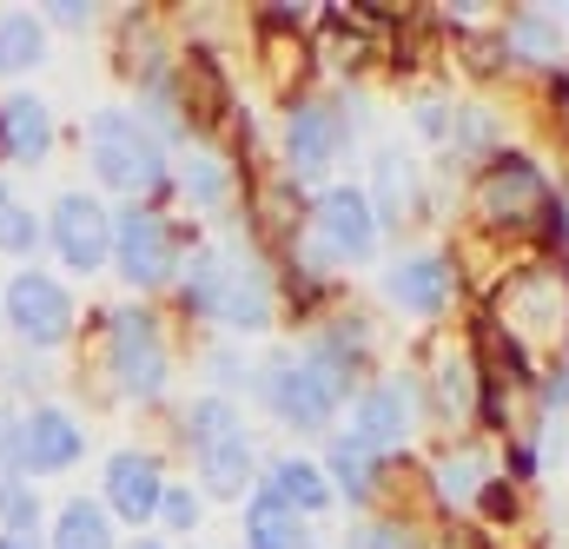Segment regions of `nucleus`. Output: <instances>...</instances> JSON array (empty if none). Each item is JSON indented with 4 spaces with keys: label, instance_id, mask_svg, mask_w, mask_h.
<instances>
[{
    "label": "nucleus",
    "instance_id": "1",
    "mask_svg": "<svg viewBox=\"0 0 569 549\" xmlns=\"http://www.w3.org/2000/svg\"><path fill=\"white\" fill-rule=\"evenodd\" d=\"M365 345H371V331L358 318L325 325L305 351H284L259 371V398L272 405L284 430H325L365 371Z\"/></svg>",
    "mask_w": 569,
    "mask_h": 549
},
{
    "label": "nucleus",
    "instance_id": "2",
    "mask_svg": "<svg viewBox=\"0 0 569 549\" xmlns=\"http://www.w3.org/2000/svg\"><path fill=\"white\" fill-rule=\"evenodd\" d=\"M490 318L530 351L569 345V266H550V259L510 266L490 291Z\"/></svg>",
    "mask_w": 569,
    "mask_h": 549
},
{
    "label": "nucleus",
    "instance_id": "3",
    "mask_svg": "<svg viewBox=\"0 0 569 549\" xmlns=\"http://www.w3.org/2000/svg\"><path fill=\"white\" fill-rule=\"evenodd\" d=\"M550 199H557L550 172H543L530 152H517V146H503V152L477 172V186H470L477 226H483V232H497V239H537V226H543Z\"/></svg>",
    "mask_w": 569,
    "mask_h": 549
},
{
    "label": "nucleus",
    "instance_id": "4",
    "mask_svg": "<svg viewBox=\"0 0 569 549\" xmlns=\"http://www.w3.org/2000/svg\"><path fill=\"white\" fill-rule=\"evenodd\" d=\"M186 443H192V463H199V490L206 497H219V503H239L246 490H252V437H246V417L232 398H199L192 411H186Z\"/></svg>",
    "mask_w": 569,
    "mask_h": 549
},
{
    "label": "nucleus",
    "instance_id": "5",
    "mask_svg": "<svg viewBox=\"0 0 569 549\" xmlns=\"http://www.w3.org/2000/svg\"><path fill=\"white\" fill-rule=\"evenodd\" d=\"M87 159H93L100 186H113L127 199H146V192L166 186V146L140 113H120V107L93 113L87 120Z\"/></svg>",
    "mask_w": 569,
    "mask_h": 549
},
{
    "label": "nucleus",
    "instance_id": "6",
    "mask_svg": "<svg viewBox=\"0 0 569 549\" xmlns=\"http://www.w3.org/2000/svg\"><path fill=\"white\" fill-rule=\"evenodd\" d=\"M418 423H425V385L411 371H391V378H378V385L358 391V405H351V443L391 463L418 437Z\"/></svg>",
    "mask_w": 569,
    "mask_h": 549
},
{
    "label": "nucleus",
    "instance_id": "7",
    "mask_svg": "<svg viewBox=\"0 0 569 549\" xmlns=\"http://www.w3.org/2000/svg\"><path fill=\"white\" fill-rule=\"evenodd\" d=\"M107 365H113V385L127 398H146L152 405L166 391L172 365H166V338H159L152 311H113L107 318Z\"/></svg>",
    "mask_w": 569,
    "mask_h": 549
},
{
    "label": "nucleus",
    "instance_id": "8",
    "mask_svg": "<svg viewBox=\"0 0 569 549\" xmlns=\"http://www.w3.org/2000/svg\"><path fill=\"white\" fill-rule=\"evenodd\" d=\"M351 127H358V107H345V100H291L284 107V172L291 179L325 172L345 152Z\"/></svg>",
    "mask_w": 569,
    "mask_h": 549
},
{
    "label": "nucleus",
    "instance_id": "9",
    "mask_svg": "<svg viewBox=\"0 0 569 549\" xmlns=\"http://www.w3.org/2000/svg\"><path fill=\"white\" fill-rule=\"evenodd\" d=\"M378 212L365 199V186H331L311 206V246L325 252V266H365L378 252Z\"/></svg>",
    "mask_w": 569,
    "mask_h": 549
},
{
    "label": "nucleus",
    "instance_id": "10",
    "mask_svg": "<svg viewBox=\"0 0 569 549\" xmlns=\"http://www.w3.org/2000/svg\"><path fill=\"white\" fill-rule=\"evenodd\" d=\"M113 266L127 285H166V278L179 272V232L166 226V212L159 206H127L120 219H113Z\"/></svg>",
    "mask_w": 569,
    "mask_h": 549
},
{
    "label": "nucleus",
    "instance_id": "11",
    "mask_svg": "<svg viewBox=\"0 0 569 549\" xmlns=\"http://www.w3.org/2000/svg\"><path fill=\"white\" fill-rule=\"evenodd\" d=\"M0 325H13V338H27L33 351L67 345L73 338V298L47 272H13V285L0 291Z\"/></svg>",
    "mask_w": 569,
    "mask_h": 549
},
{
    "label": "nucleus",
    "instance_id": "12",
    "mask_svg": "<svg viewBox=\"0 0 569 549\" xmlns=\"http://www.w3.org/2000/svg\"><path fill=\"white\" fill-rule=\"evenodd\" d=\"M47 232H53V252H60L73 272H100V266L113 259V219H107V206L87 199V192H60Z\"/></svg>",
    "mask_w": 569,
    "mask_h": 549
},
{
    "label": "nucleus",
    "instance_id": "13",
    "mask_svg": "<svg viewBox=\"0 0 569 549\" xmlns=\"http://www.w3.org/2000/svg\"><path fill=\"white\" fill-rule=\"evenodd\" d=\"M457 285H463V272L450 266V252H405L385 272V298L411 318H443L457 305Z\"/></svg>",
    "mask_w": 569,
    "mask_h": 549
},
{
    "label": "nucleus",
    "instance_id": "14",
    "mask_svg": "<svg viewBox=\"0 0 569 549\" xmlns=\"http://www.w3.org/2000/svg\"><path fill=\"white\" fill-rule=\"evenodd\" d=\"M272 278L259 259H239V252H226V272H219V298H212V318L226 325V331H239V338H252V331H266L272 325Z\"/></svg>",
    "mask_w": 569,
    "mask_h": 549
},
{
    "label": "nucleus",
    "instance_id": "15",
    "mask_svg": "<svg viewBox=\"0 0 569 549\" xmlns=\"http://www.w3.org/2000/svg\"><path fill=\"white\" fill-rule=\"evenodd\" d=\"M497 47L510 67L557 73L563 67V20L550 7H510V13H497Z\"/></svg>",
    "mask_w": 569,
    "mask_h": 549
},
{
    "label": "nucleus",
    "instance_id": "16",
    "mask_svg": "<svg viewBox=\"0 0 569 549\" xmlns=\"http://www.w3.org/2000/svg\"><path fill=\"white\" fill-rule=\"evenodd\" d=\"M80 450H87V430H80L67 411L40 405V411L20 417V463H27V477L73 470V457H80Z\"/></svg>",
    "mask_w": 569,
    "mask_h": 549
},
{
    "label": "nucleus",
    "instance_id": "17",
    "mask_svg": "<svg viewBox=\"0 0 569 549\" xmlns=\"http://www.w3.org/2000/svg\"><path fill=\"white\" fill-rule=\"evenodd\" d=\"M159 497H166L159 457L120 450V457L107 463V510H113L120 523H152V517H159Z\"/></svg>",
    "mask_w": 569,
    "mask_h": 549
},
{
    "label": "nucleus",
    "instance_id": "18",
    "mask_svg": "<svg viewBox=\"0 0 569 549\" xmlns=\"http://www.w3.org/2000/svg\"><path fill=\"white\" fill-rule=\"evenodd\" d=\"M497 477V457L483 450V443H450L437 463H430V497H437V510H477V497H483V483Z\"/></svg>",
    "mask_w": 569,
    "mask_h": 549
},
{
    "label": "nucleus",
    "instance_id": "19",
    "mask_svg": "<svg viewBox=\"0 0 569 549\" xmlns=\"http://www.w3.org/2000/svg\"><path fill=\"white\" fill-rule=\"evenodd\" d=\"M371 212H378V232L385 226H398L405 232V219H418V199H425V186H418V166H411V152L405 146H385L378 159H371Z\"/></svg>",
    "mask_w": 569,
    "mask_h": 549
},
{
    "label": "nucleus",
    "instance_id": "20",
    "mask_svg": "<svg viewBox=\"0 0 569 549\" xmlns=\"http://www.w3.org/2000/svg\"><path fill=\"white\" fill-rule=\"evenodd\" d=\"M0 523H7V537H33V523H40L33 477L20 463V417L13 411H0Z\"/></svg>",
    "mask_w": 569,
    "mask_h": 549
},
{
    "label": "nucleus",
    "instance_id": "21",
    "mask_svg": "<svg viewBox=\"0 0 569 549\" xmlns=\"http://www.w3.org/2000/svg\"><path fill=\"white\" fill-rule=\"evenodd\" d=\"M0 152L20 159V166H40L53 152V113H47V100H33V93H7L0 100Z\"/></svg>",
    "mask_w": 569,
    "mask_h": 549
},
{
    "label": "nucleus",
    "instance_id": "22",
    "mask_svg": "<svg viewBox=\"0 0 569 549\" xmlns=\"http://www.w3.org/2000/svg\"><path fill=\"white\" fill-rule=\"evenodd\" d=\"M318 470H331V477H325V483H331V497H345V503H358V510H365V503L385 490V470H391V463H385V457H371V450H358L351 437H331V450H325V463H318Z\"/></svg>",
    "mask_w": 569,
    "mask_h": 549
},
{
    "label": "nucleus",
    "instance_id": "23",
    "mask_svg": "<svg viewBox=\"0 0 569 549\" xmlns=\"http://www.w3.org/2000/svg\"><path fill=\"white\" fill-rule=\"evenodd\" d=\"M266 497L284 503L291 517H325V510H331V483H325V470L305 463V457H279V463L266 470Z\"/></svg>",
    "mask_w": 569,
    "mask_h": 549
},
{
    "label": "nucleus",
    "instance_id": "24",
    "mask_svg": "<svg viewBox=\"0 0 569 549\" xmlns=\"http://www.w3.org/2000/svg\"><path fill=\"white\" fill-rule=\"evenodd\" d=\"M477 385H483V371H477L470 345H463V351H443V358L430 365V405H437V417H450V423L477 417Z\"/></svg>",
    "mask_w": 569,
    "mask_h": 549
},
{
    "label": "nucleus",
    "instance_id": "25",
    "mask_svg": "<svg viewBox=\"0 0 569 549\" xmlns=\"http://www.w3.org/2000/svg\"><path fill=\"white\" fill-rule=\"evenodd\" d=\"M305 219H311V206H305V192H298V179H266V186H259V206H252V226H259V239H266V246H291Z\"/></svg>",
    "mask_w": 569,
    "mask_h": 549
},
{
    "label": "nucleus",
    "instance_id": "26",
    "mask_svg": "<svg viewBox=\"0 0 569 549\" xmlns=\"http://www.w3.org/2000/svg\"><path fill=\"white\" fill-rule=\"evenodd\" d=\"M246 549H318V537H311L284 503H272V497L259 490L252 510H246Z\"/></svg>",
    "mask_w": 569,
    "mask_h": 549
},
{
    "label": "nucleus",
    "instance_id": "27",
    "mask_svg": "<svg viewBox=\"0 0 569 549\" xmlns=\"http://www.w3.org/2000/svg\"><path fill=\"white\" fill-rule=\"evenodd\" d=\"M443 152H450V159H483V166H490V159L503 152V127H497V113L477 107V100H457V120H450Z\"/></svg>",
    "mask_w": 569,
    "mask_h": 549
},
{
    "label": "nucleus",
    "instance_id": "28",
    "mask_svg": "<svg viewBox=\"0 0 569 549\" xmlns=\"http://www.w3.org/2000/svg\"><path fill=\"white\" fill-rule=\"evenodd\" d=\"M219 272H226V246H192L186 252V272H179V311L186 318H212Z\"/></svg>",
    "mask_w": 569,
    "mask_h": 549
},
{
    "label": "nucleus",
    "instance_id": "29",
    "mask_svg": "<svg viewBox=\"0 0 569 549\" xmlns=\"http://www.w3.org/2000/svg\"><path fill=\"white\" fill-rule=\"evenodd\" d=\"M179 179H186V199H192L199 212H226V206H232V166H226L219 152H186Z\"/></svg>",
    "mask_w": 569,
    "mask_h": 549
},
{
    "label": "nucleus",
    "instance_id": "30",
    "mask_svg": "<svg viewBox=\"0 0 569 549\" xmlns=\"http://www.w3.org/2000/svg\"><path fill=\"white\" fill-rule=\"evenodd\" d=\"M40 53H47L40 13H27V7L0 13V73H27V67H40Z\"/></svg>",
    "mask_w": 569,
    "mask_h": 549
},
{
    "label": "nucleus",
    "instance_id": "31",
    "mask_svg": "<svg viewBox=\"0 0 569 549\" xmlns=\"http://www.w3.org/2000/svg\"><path fill=\"white\" fill-rule=\"evenodd\" d=\"M53 549H113V523H107V510L87 503V497H73V503L60 510V523H53Z\"/></svg>",
    "mask_w": 569,
    "mask_h": 549
},
{
    "label": "nucleus",
    "instance_id": "32",
    "mask_svg": "<svg viewBox=\"0 0 569 549\" xmlns=\"http://www.w3.org/2000/svg\"><path fill=\"white\" fill-rule=\"evenodd\" d=\"M33 239H40L33 212H27V206L0 186V252H7V259H27V252H33Z\"/></svg>",
    "mask_w": 569,
    "mask_h": 549
},
{
    "label": "nucleus",
    "instance_id": "33",
    "mask_svg": "<svg viewBox=\"0 0 569 549\" xmlns=\"http://www.w3.org/2000/svg\"><path fill=\"white\" fill-rule=\"evenodd\" d=\"M477 510H483V523H497V530L523 523V483H510V477H490V483H483V497H477Z\"/></svg>",
    "mask_w": 569,
    "mask_h": 549
},
{
    "label": "nucleus",
    "instance_id": "34",
    "mask_svg": "<svg viewBox=\"0 0 569 549\" xmlns=\"http://www.w3.org/2000/svg\"><path fill=\"white\" fill-rule=\"evenodd\" d=\"M530 398H537V417H543V423L569 411V358H550V365L537 371V391H530Z\"/></svg>",
    "mask_w": 569,
    "mask_h": 549
},
{
    "label": "nucleus",
    "instance_id": "35",
    "mask_svg": "<svg viewBox=\"0 0 569 549\" xmlns=\"http://www.w3.org/2000/svg\"><path fill=\"white\" fill-rule=\"evenodd\" d=\"M351 549H430L405 517H385V523H365L358 537H351Z\"/></svg>",
    "mask_w": 569,
    "mask_h": 549
},
{
    "label": "nucleus",
    "instance_id": "36",
    "mask_svg": "<svg viewBox=\"0 0 569 549\" xmlns=\"http://www.w3.org/2000/svg\"><path fill=\"white\" fill-rule=\"evenodd\" d=\"M199 510H206V503H199L192 490H166V497H159V523H166V530H179V537H192V530H199Z\"/></svg>",
    "mask_w": 569,
    "mask_h": 549
},
{
    "label": "nucleus",
    "instance_id": "37",
    "mask_svg": "<svg viewBox=\"0 0 569 549\" xmlns=\"http://www.w3.org/2000/svg\"><path fill=\"white\" fill-rule=\"evenodd\" d=\"M537 463H543V450H537L530 437H517V443L497 457V477H510V483H537Z\"/></svg>",
    "mask_w": 569,
    "mask_h": 549
},
{
    "label": "nucleus",
    "instance_id": "38",
    "mask_svg": "<svg viewBox=\"0 0 569 549\" xmlns=\"http://www.w3.org/2000/svg\"><path fill=\"white\" fill-rule=\"evenodd\" d=\"M450 120H457V100H418V133L425 139H450Z\"/></svg>",
    "mask_w": 569,
    "mask_h": 549
},
{
    "label": "nucleus",
    "instance_id": "39",
    "mask_svg": "<svg viewBox=\"0 0 569 549\" xmlns=\"http://www.w3.org/2000/svg\"><path fill=\"white\" fill-rule=\"evenodd\" d=\"M47 20H60V27H87L93 7H47Z\"/></svg>",
    "mask_w": 569,
    "mask_h": 549
},
{
    "label": "nucleus",
    "instance_id": "40",
    "mask_svg": "<svg viewBox=\"0 0 569 549\" xmlns=\"http://www.w3.org/2000/svg\"><path fill=\"white\" fill-rule=\"evenodd\" d=\"M0 549H40V543H33V537H7V530H0Z\"/></svg>",
    "mask_w": 569,
    "mask_h": 549
},
{
    "label": "nucleus",
    "instance_id": "41",
    "mask_svg": "<svg viewBox=\"0 0 569 549\" xmlns=\"http://www.w3.org/2000/svg\"><path fill=\"white\" fill-rule=\"evenodd\" d=\"M133 549H166V543H152V537H140V543H133Z\"/></svg>",
    "mask_w": 569,
    "mask_h": 549
},
{
    "label": "nucleus",
    "instance_id": "42",
    "mask_svg": "<svg viewBox=\"0 0 569 549\" xmlns=\"http://www.w3.org/2000/svg\"><path fill=\"white\" fill-rule=\"evenodd\" d=\"M563 358H569V345H563Z\"/></svg>",
    "mask_w": 569,
    "mask_h": 549
}]
</instances>
